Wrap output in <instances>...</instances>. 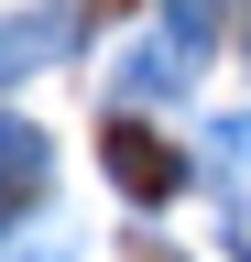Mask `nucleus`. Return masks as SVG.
<instances>
[{
	"instance_id": "nucleus-4",
	"label": "nucleus",
	"mask_w": 251,
	"mask_h": 262,
	"mask_svg": "<svg viewBox=\"0 0 251 262\" xmlns=\"http://www.w3.org/2000/svg\"><path fill=\"white\" fill-rule=\"evenodd\" d=\"M44 164V131H22V120H0V175H33Z\"/></svg>"
},
{
	"instance_id": "nucleus-3",
	"label": "nucleus",
	"mask_w": 251,
	"mask_h": 262,
	"mask_svg": "<svg viewBox=\"0 0 251 262\" xmlns=\"http://www.w3.org/2000/svg\"><path fill=\"white\" fill-rule=\"evenodd\" d=\"M164 33H175L186 55H208L218 44V0H164Z\"/></svg>"
},
{
	"instance_id": "nucleus-2",
	"label": "nucleus",
	"mask_w": 251,
	"mask_h": 262,
	"mask_svg": "<svg viewBox=\"0 0 251 262\" xmlns=\"http://www.w3.org/2000/svg\"><path fill=\"white\" fill-rule=\"evenodd\" d=\"M77 44V11H22V22H0V77H22V66H44V55H66Z\"/></svg>"
},
{
	"instance_id": "nucleus-1",
	"label": "nucleus",
	"mask_w": 251,
	"mask_h": 262,
	"mask_svg": "<svg viewBox=\"0 0 251 262\" xmlns=\"http://www.w3.org/2000/svg\"><path fill=\"white\" fill-rule=\"evenodd\" d=\"M99 164H109L120 196H142V208H164V196L186 186V153L164 142V131H142V120H109L99 131Z\"/></svg>"
},
{
	"instance_id": "nucleus-5",
	"label": "nucleus",
	"mask_w": 251,
	"mask_h": 262,
	"mask_svg": "<svg viewBox=\"0 0 251 262\" xmlns=\"http://www.w3.org/2000/svg\"><path fill=\"white\" fill-rule=\"evenodd\" d=\"M218 153L240 164V186H251V120H218Z\"/></svg>"
}]
</instances>
